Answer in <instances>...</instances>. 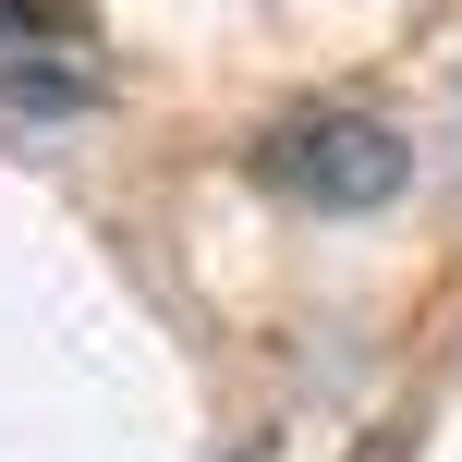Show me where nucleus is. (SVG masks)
Segmentation results:
<instances>
[{"instance_id":"nucleus-1","label":"nucleus","mask_w":462,"mask_h":462,"mask_svg":"<svg viewBox=\"0 0 462 462\" xmlns=\"http://www.w3.org/2000/svg\"><path fill=\"white\" fill-rule=\"evenodd\" d=\"M402 171H414V146H402L377 110H280L268 134H255V183L292 195V208H317V219L390 208Z\"/></svg>"},{"instance_id":"nucleus-2","label":"nucleus","mask_w":462,"mask_h":462,"mask_svg":"<svg viewBox=\"0 0 462 462\" xmlns=\"http://www.w3.org/2000/svg\"><path fill=\"white\" fill-rule=\"evenodd\" d=\"M24 37H73V13L61 0H0V49H24Z\"/></svg>"}]
</instances>
